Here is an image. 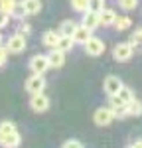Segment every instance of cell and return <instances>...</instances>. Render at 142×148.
Segmentation results:
<instances>
[{
  "label": "cell",
  "instance_id": "obj_1",
  "mask_svg": "<svg viewBox=\"0 0 142 148\" xmlns=\"http://www.w3.org/2000/svg\"><path fill=\"white\" fill-rule=\"evenodd\" d=\"M20 142H22V138L18 134V128H16L14 123H10V121L0 123V144L2 146L16 148V146H20Z\"/></svg>",
  "mask_w": 142,
  "mask_h": 148
},
{
  "label": "cell",
  "instance_id": "obj_2",
  "mask_svg": "<svg viewBox=\"0 0 142 148\" xmlns=\"http://www.w3.org/2000/svg\"><path fill=\"white\" fill-rule=\"evenodd\" d=\"M132 56H134V46L130 42H120V44H117V46L113 47V57H115V61H118V63L128 61Z\"/></svg>",
  "mask_w": 142,
  "mask_h": 148
},
{
  "label": "cell",
  "instance_id": "obj_3",
  "mask_svg": "<svg viewBox=\"0 0 142 148\" xmlns=\"http://www.w3.org/2000/svg\"><path fill=\"white\" fill-rule=\"evenodd\" d=\"M105 42L101 40V38H97V36H91L85 44H83V49H85V53L91 57H99L105 53Z\"/></svg>",
  "mask_w": 142,
  "mask_h": 148
},
{
  "label": "cell",
  "instance_id": "obj_4",
  "mask_svg": "<svg viewBox=\"0 0 142 148\" xmlns=\"http://www.w3.org/2000/svg\"><path fill=\"white\" fill-rule=\"evenodd\" d=\"M115 119H117V116H115V111H113L111 107H99L93 114V121H95L97 126H109Z\"/></svg>",
  "mask_w": 142,
  "mask_h": 148
},
{
  "label": "cell",
  "instance_id": "obj_5",
  "mask_svg": "<svg viewBox=\"0 0 142 148\" xmlns=\"http://www.w3.org/2000/svg\"><path fill=\"white\" fill-rule=\"evenodd\" d=\"M46 89V77H44V73H34V75H30L28 79H26V91L28 93H42Z\"/></svg>",
  "mask_w": 142,
  "mask_h": 148
},
{
  "label": "cell",
  "instance_id": "obj_6",
  "mask_svg": "<svg viewBox=\"0 0 142 148\" xmlns=\"http://www.w3.org/2000/svg\"><path fill=\"white\" fill-rule=\"evenodd\" d=\"M30 109H32L34 113H46L47 109H49V97H47L44 91L34 93L32 99H30Z\"/></svg>",
  "mask_w": 142,
  "mask_h": 148
},
{
  "label": "cell",
  "instance_id": "obj_7",
  "mask_svg": "<svg viewBox=\"0 0 142 148\" xmlns=\"http://www.w3.org/2000/svg\"><path fill=\"white\" fill-rule=\"evenodd\" d=\"M26 36L22 34H14L8 38V46H6V49L10 51V53H22L24 49H26Z\"/></svg>",
  "mask_w": 142,
  "mask_h": 148
},
{
  "label": "cell",
  "instance_id": "obj_8",
  "mask_svg": "<svg viewBox=\"0 0 142 148\" xmlns=\"http://www.w3.org/2000/svg\"><path fill=\"white\" fill-rule=\"evenodd\" d=\"M47 69H49V61H47V53L46 56H34L30 59V71H34V73H46Z\"/></svg>",
  "mask_w": 142,
  "mask_h": 148
},
{
  "label": "cell",
  "instance_id": "obj_9",
  "mask_svg": "<svg viewBox=\"0 0 142 148\" xmlns=\"http://www.w3.org/2000/svg\"><path fill=\"white\" fill-rule=\"evenodd\" d=\"M120 87H122V81L118 79L117 75H106V77H105L103 89H105V93L109 95V97H111V95H117Z\"/></svg>",
  "mask_w": 142,
  "mask_h": 148
},
{
  "label": "cell",
  "instance_id": "obj_10",
  "mask_svg": "<svg viewBox=\"0 0 142 148\" xmlns=\"http://www.w3.org/2000/svg\"><path fill=\"white\" fill-rule=\"evenodd\" d=\"M47 61H49V67H63L65 65V51H61L57 47H53L49 53H47Z\"/></svg>",
  "mask_w": 142,
  "mask_h": 148
},
{
  "label": "cell",
  "instance_id": "obj_11",
  "mask_svg": "<svg viewBox=\"0 0 142 148\" xmlns=\"http://www.w3.org/2000/svg\"><path fill=\"white\" fill-rule=\"evenodd\" d=\"M81 24H83V26H87L89 30L99 28V26H101V22H99V12L85 10V12H83V18H81Z\"/></svg>",
  "mask_w": 142,
  "mask_h": 148
},
{
  "label": "cell",
  "instance_id": "obj_12",
  "mask_svg": "<svg viewBox=\"0 0 142 148\" xmlns=\"http://www.w3.org/2000/svg\"><path fill=\"white\" fill-rule=\"evenodd\" d=\"M91 36H93V30H89L87 26L79 24V26H77V30L73 32V40H75V46H77V44H79V46H83V44H85V42H87V40L91 38Z\"/></svg>",
  "mask_w": 142,
  "mask_h": 148
},
{
  "label": "cell",
  "instance_id": "obj_13",
  "mask_svg": "<svg viewBox=\"0 0 142 148\" xmlns=\"http://www.w3.org/2000/svg\"><path fill=\"white\" fill-rule=\"evenodd\" d=\"M115 20H117V12L113 10V8H103V10L99 12V22H101V26H105V28H109V26H113L115 24Z\"/></svg>",
  "mask_w": 142,
  "mask_h": 148
},
{
  "label": "cell",
  "instance_id": "obj_14",
  "mask_svg": "<svg viewBox=\"0 0 142 148\" xmlns=\"http://www.w3.org/2000/svg\"><path fill=\"white\" fill-rule=\"evenodd\" d=\"M59 38H61L59 32H55V30H47V32H44V36H42V44H44L46 47H49V49H53V47L57 46Z\"/></svg>",
  "mask_w": 142,
  "mask_h": 148
},
{
  "label": "cell",
  "instance_id": "obj_15",
  "mask_svg": "<svg viewBox=\"0 0 142 148\" xmlns=\"http://www.w3.org/2000/svg\"><path fill=\"white\" fill-rule=\"evenodd\" d=\"M22 4L28 16H36L42 12V0H22Z\"/></svg>",
  "mask_w": 142,
  "mask_h": 148
},
{
  "label": "cell",
  "instance_id": "obj_16",
  "mask_svg": "<svg viewBox=\"0 0 142 148\" xmlns=\"http://www.w3.org/2000/svg\"><path fill=\"white\" fill-rule=\"evenodd\" d=\"M77 26L79 24L75 22V20H63V22L59 24V34L61 36H73V32L77 30Z\"/></svg>",
  "mask_w": 142,
  "mask_h": 148
},
{
  "label": "cell",
  "instance_id": "obj_17",
  "mask_svg": "<svg viewBox=\"0 0 142 148\" xmlns=\"http://www.w3.org/2000/svg\"><path fill=\"white\" fill-rule=\"evenodd\" d=\"M57 49H61V51H71L73 47H75V40H73V36H61L59 38V42H57Z\"/></svg>",
  "mask_w": 142,
  "mask_h": 148
},
{
  "label": "cell",
  "instance_id": "obj_18",
  "mask_svg": "<svg viewBox=\"0 0 142 148\" xmlns=\"http://www.w3.org/2000/svg\"><path fill=\"white\" fill-rule=\"evenodd\" d=\"M130 26H132V20H130L128 16H117V20L113 24V28L117 32H124V30H128Z\"/></svg>",
  "mask_w": 142,
  "mask_h": 148
},
{
  "label": "cell",
  "instance_id": "obj_19",
  "mask_svg": "<svg viewBox=\"0 0 142 148\" xmlns=\"http://www.w3.org/2000/svg\"><path fill=\"white\" fill-rule=\"evenodd\" d=\"M126 107H128V116H142V101H138L136 97Z\"/></svg>",
  "mask_w": 142,
  "mask_h": 148
},
{
  "label": "cell",
  "instance_id": "obj_20",
  "mask_svg": "<svg viewBox=\"0 0 142 148\" xmlns=\"http://www.w3.org/2000/svg\"><path fill=\"white\" fill-rule=\"evenodd\" d=\"M117 95H118V99H120L122 103H126V105H128V103L134 99V91H132L130 87H124V85H122V87L118 89Z\"/></svg>",
  "mask_w": 142,
  "mask_h": 148
},
{
  "label": "cell",
  "instance_id": "obj_21",
  "mask_svg": "<svg viewBox=\"0 0 142 148\" xmlns=\"http://www.w3.org/2000/svg\"><path fill=\"white\" fill-rule=\"evenodd\" d=\"M16 0H0V10H4L8 16H12V12H14V8H16Z\"/></svg>",
  "mask_w": 142,
  "mask_h": 148
},
{
  "label": "cell",
  "instance_id": "obj_22",
  "mask_svg": "<svg viewBox=\"0 0 142 148\" xmlns=\"http://www.w3.org/2000/svg\"><path fill=\"white\" fill-rule=\"evenodd\" d=\"M105 0H89L87 2V10H93V12H101L105 8Z\"/></svg>",
  "mask_w": 142,
  "mask_h": 148
},
{
  "label": "cell",
  "instance_id": "obj_23",
  "mask_svg": "<svg viewBox=\"0 0 142 148\" xmlns=\"http://www.w3.org/2000/svg\"><path fill=\"white\" fill-rule=\"evenodd\" d=\"M118 6H120L122 10L130 12V10H134V8L138 6V0H118Z\"/></svg>",
  "mask_w": 142,
  "mask_h": 148
},
{
  "label": "cell",
  "instance_id": "obj_24",
  "mask_svg": "<svg viewBox=\"0 0 142 148\" xmlns=\"http://www.w3.org/2000/svg\"><path fill=\"white\" fill-rule=\"evenodd\" d=\"M87 2H89V0H71V8H73V10L75 12H85L87 10Z\"/></svg>",
  "mask_w": 142,
  "mask_h": 148
},
{
  "label": "cell",
  "instance_id": "obj_25",
  "mask_svg": "<svg viewBox=\"0 0 142 148\" xmlns=\"http://www.w3.org/2000/svg\"><path fill=\"white\" fill-rule=\"evenodd\" d=\"M28 14H26V10H24V4H16V8H14V12H12L10 18H18V20H24Z\"/></svg>",
  "mask_w": 142,
  "mask_h": 148
},
{
  "label": "cell",
  "instance_id": "obj_26",
  "mask_svg": "<svg viewBox=\"0 0 142 148\" xmlns=\"http://www.w3.org/2000/svg\"><path fill=\"white\" fill-rule=\"evenodd\" d=\"M130 44L134 47H138V46H142V28H138L134 34L130 36Z\"/></svg>",
  "mask_w": 142,
  "mask_h": 148
},
{
  "label": "cell",
  "instance_id": "obj_27",
  "mask_svg": "<svg viewBox=\"0 0 142 148\" xmlns=\"http://www.w3.org/2000/svg\"><path fill=\"white\" fill-rule=\"evenodd\" d=\"M30 32H32V26H30V24H26L24 20H20V26H18V34L30 36Z\"/></svg>",
  "mask_w": 142,
  "mask_h": 148
},
{
  "label": "cell",
  "instance_id": "obj_28",
  "mask_svg": "<svg viewBox=\"0 0 142 148\" xmlns=\"http://www.w3.org/2000/svg\"><path fill=\"white\" fill-rule=\"evenodd\" d=\"M63 146H65V148H81L83 142H81V140H77V138H69V140L63 142Z\"/></svg>",
  "mask_w": 142,
  "mask_h": 148
},
{
  "label": "cell",
  "instance_id": "obj_29",
  "mask_svg": "<svg viewBox=\"0 0 142 148\" xmlns=\"http://www.w3.org/2000/svg\"><path fill=\"white\" fill-rule=\"evenodd\" d=\"M8 20H10V16H8L4 10H0V30H2L4 26H8Z\"/></svg>",
  "mask_w": 142,
  "mask_h": 148
},
{
  "label": "cell",
  "instance_id": "obj_30",
  "mask_svg": "<svg viewBox=\"0 0 142 148\" xmlns=\"http://www.w3.org/2000/svg\"><path fill=\"white\" fill-rule=\"evenodd\" d=\"M6 57H8V49H6V47H2V44H0V67L6 63Z\"/></svg>",
  "mask_w": 142,
  "mask_h": 148
},
{
  "label": "cell",
  "instance_id": "obj_31",
  "mask_svg": "<svg viewBox=\"0 0 142 148\" xmlns=\"http://www.w3.org/2000/svg\"><path fill=\"white\" fill-rule=\"evenodd\" d=\"M128 146H134V148L142 146V138H140V140H134V142H128Z\"/></svg>",
  "mask_w": 142,
  "mask_h": 148
},
{
  "label": "cell",
  "instance_id": "obj_32",
  "mask_svg": "<svg viewBox=\"0 0 142 148\" xmlns=\"http://www.w3.org/2000/svg\"><path fill=\"white\" fill-rule=\"evenodd\" d=\"M0 44H2V34H0Z\"/></svg>",
  "mask_w": 142,
  "mask_h": 148
}]
</instances>
